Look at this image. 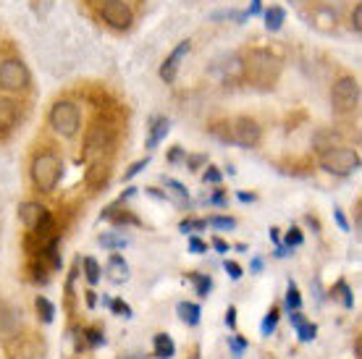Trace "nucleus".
I'll use <instances>...</instances> for the list:
<instances>
[{
	"instance_id": "9",
	"label": "nucleus",
	"mask_w": 362,
	"mask_h": 359,
	"mask_svg": "<svg viewBox=\"0 0 362 359\" xmlns=\"http://www.w3.org/2000/svg\"><path fill=\"white\" fill-rule=\"evenodd\" d=\"M100 13H103V18L113 29H129L134 24V13H132V8H129L124 0H103Z\"/></svg>"
},
{
	"instance_id": "14",
	"label": "nucleus",
	"mask_w": 362,
	"mask_h": 359,
	"mask_svg": "<svg viewBox=\"0 0 362 359\" xmlns=\"http://www.w3.org/2000/svg\"><path fill=\"white\" fill-rule=\"evenodd\" d=\"M47 216V210L42 205H37V202H24V205L18 207V218H21V223L27 225L29 231H35L37 223Z\"/></svg>"
},
{
	"instance_id": "8",
	"label": "nucleus",
	"mask_w": 362,
	"mask_h": 359,
	"mask_svg": "<svg viewBox=\"0 0 362 359\" xmlns=\"http://www.w3.org/2000/svg\"><path fill=\"white\" fill-rule=\"evenodd\" d=\"M113 147V129L105 121H95L87 131V139H84V155L92 158V155H103L105 150Z\"/></svg>"
},
{
	"instance_id": "47",
	"label": "nucleus",
	"mask_w": 362,
	"mask_h": 359,
	"mask_svg": "<svg viewBox=\"0 0 362 359\" xmlns=\"http://www.w3.org/2000/svg\"><path fill=\"white\" fill-rule=\"evenodd\" d=\"M239 199H242V202H252V194H247V192H239Z\"/></svg>"
},
{
	"instance_id": "15",
	"label": "nucleus",
	"mask_w": 362,
	"mask_h": 359,
	"mask_svg": "<svg viewBox=\"0 0 362 359\" xmlns=\"http://www.w3.org/2000/svg\"><path fill=\"white\" fill-rule=\"evenodd\" d=\"M168 131H171V121L168 118H155L153 126H150V136H147V150H155L168 136Z\"/></svg>"
},
{
	"instance_id": "4",
	"label": "nucleus",
	"mask_w": 362,
	"mask_h": 359,
	"mask_svg": "<svg viewBox=\"0 0 362 359\" xmlns=\"http://www.w3.org/2000/svg\"><path fill=\"white\" fill-rule=\"evenodd\" d=\"M79 124H82V116H79V108L74 105L71 100H61L55 102L53 110H50V126L61 136H76L79 131Z\"/></svg>"
},
{
	"instance_id": "41",
	"label": "nucleus",
	"mask_w": 362,
	"mask_h": 359,
	"mask_svg": "<svg viewBox=\"0 0 362 359\" xmlns=\"http://www.w3.org/2000/svg\"><path fill=\"white\" fill-rule=\"evenodd\" d=\"M226 273H228V278H231V281L242 278V268H239L236 262H226Z\"/></svg>"
},
{
	"instance_id": "40",
	"label": "nucleus",
	"mask_w": 362,
	"mask_h": 359,
	"mask_svg": "<svg viewBox=\"0 0 362 359\" xmlns=\"http://www.w3.org/2000/svg\"><path fill=\"white\" fill-rule=\"evenodd\" d=\"M302 242H305V239H302V234H299L297 228H291L289 234H286V244H289V247H299Z\"/></svg>"
},
{
	"instance_id": "36",
	"label": "nucleus",
	"mask_w": 362,
	"mask_h": 359,
	"mask_svg": "<svg viewBox=\"0 0 362 359\" xmlns=\"http://www.w3.org/2000/svg\"><path fill=\"white\" fill-rule=\"evenodd\" d=\"M84 336H87V343H90V346H100V343H105V336H103L100 331H87Z\"/></svg>"
},
{
	"instance_id": "6",
	"label": "nucleus",
	"mask_w": 362,
	"mask_h": 359,
	"mask_svg": "<svg viewBox=\"0 0 362 359\" xmlns=\"http://www.w3.org/2000/svg\"><path fill=\"white\" fill-rule=\"evenodd\" d=\"M29 69L18 58L0 61V87L8 92H24L29 87Z\"/></svg>"
},
{
	"instance_id": "16",
	"label": "nucleus",
	"mask_w": 362,
	"mask_h": 359,
	"mask_svg": "<svg viewBox=\"0 0 362 359\" xmlns=\"http://www.w3.org/2000/svg\"><path fill=\"white\" fill-rule=\"evenodd\" d=\"M105 273H108V278L113 281V283H124V281L129 278L127 260H124L121 254H113V257L108 260V268H105Z\"/></svg>"
},
{
	"instance_id": "20",
	"label": "nucleus",
	"mask_w": 362,
	"mask_h": 359,
	"mask_svg": "<svg viewBox=\"0 0 362 359\" xmlns=\"http://www.w3.org/2000/svg\"><path fill=\"white\" fill-rule=\"evenodd\" d=\"M284 18H286L284 8L271 6V8L265 11V29H268V32H279V29L284 27Z\"/></svg>"
},
{
	"instance_id": "38",
	"label": "nucleus",
	"mask_w": 362,
	"mask_h": 359,
	"mask_svg": "<svg viewBox=\"0 0 362 359\" xmlns=\"http://www.w3.org/2000/svg\"><path fill=\"white\" fill-rule=\"evenodd\" d=\"M189 249L194 252V254H202V252H208V247H205V242H202V239L192 236V239H189Z\"/></svg>"
},
{
	"instance_id": "44",
	"label": "nucleus",
	"mask_w": 362,
	"mask_h": 359,
	"mask_svg": "<svg viewBox=\"0 0 362 359\" xmlns=\"http://www.w3.org/2000/svg\"><path fill=\"white\" fill-rule=\"evenodd\" d=\"M213 247H216L218 252H228V244L223 242V239H213Z\"/></svg>"
},
{
	"instance_id": "3",
	"label": "nucleus",
	"mask_w": 362,
	"mask_h": 359,
	"mask_svg": "<svg viewBox=\"0 0 362 359\" xmlns=\"http://www.w3.org/2000/svg\"><path fill=\"white\" fill-rule=\"evenodd\" d=\"M331 105L336 113H352L360 105V81L354 76H341L339 81H334L331 90Z\"/></svg>"
},
{
	"instance_id": "42",
	"label": "nucleus",
	"mask_w": 362,
	"mask_h": 359,
	"mask_svg": "<svg viewBox=\"0 0 362 359\" xmlns=\"http://www.w3.org/2000/svg\"><path fill=\"white\" fill-rule=\"evenodd\" d=\"M226 325L231 328V331L236 328V307H228L226 310Z\"/></svg>"
},
{
	"instance_id": "18",
	"label": "nucleus",
	"mask_w": 362,
	"mask_h": 359,
	"mask_svg": "<svg viewBox=\"0 0 362 359\" xmlns=\"http://www.w3.org/2000/svg\"><path fill=\"white\" fill-rule=\"evenodd\" d=\"M16 102H11L8 98H0V129H11V126L16 124Z\"/></svg>"
},
{
	"instance_id": "31",
	"label": "nucleus",
	"mask_w": 362,
	"mask_h": 359,
	"mask_svg": "<svg viewBox=\"0 0 362 359\" xmlns=\"http://www.w3.org/2000/svg\"><path fill=\"white\" fill-rule=\"evenodd\" d=\"M228 346H231V354H234V357H242L247 349V341L239 339V336H228Z\"/></svg>"
},
{
	"instance_id": "25",
	"label": "nucleus",
	"mask_w": 362,
	"mask_h": 359,
	"mask_svg": "<svg viewBox=\"0 0 362 359\" xmlns=\"http://www.w3.org/2000/svg\"><path fill=\"white\" fill-rule=\"evenodd\" d=\"M276 325H279V310H271V312L263 317V323H260V333L263 336H271L276 331Z\"/></svg>"
},
{
	"instance_id": "11",
	"label": "nucleus",
	"mask_w": 362,
	"mask_h": 359,
	"mask_svg": "<svg viewBox=\"0 0 362 359\" xmlns=\"http://www.w3.org/2000/svg\"><path fill=\"white\" fill-rule=\"evenodd\" d=\"M216 69L221 71V76H223L226 81L245 79V58H242V55H236V53L223 55V58L216 63Z\"/></svg>"
},
{
	"instance_id": "46",
	"label": "nucleus",
	"mask_w": 362,
	"mask_h": 359,
	"mask_svg": "<svg viewBox=\"0 0 362 359\" xmlns=\"http://www.w3.org/2000/svg\"><path fill=\"white\" fill-rule=\"evenodd\" d=\"M205 160V158H202V155H194V158H189V165L192 168H194V165H199V163Z\"/></svg>"
},
{
	"instance_id": "7",
	"label": "nucleus",
	"mask_w": 362,
	"mask_h": 359,
	"mask_svg": "<svg viewBox=\"0 0 362 359\" xmlns=\"http://www.w3.org/2000/svg\"><path fill=\"white\" fill-rule=\"evenodd\" d=\"M260 126L255 124L252 118H234L228 124V142L239 144V147H257L260 144Z\"/></svg>"
},
{
	"instance_id": "28",
	"label": "nucleus",
	"mask_w": 362,
	"mask_h": 359,
	"mask_svg": "<svg viewBox=\"0 0 362 359\" xmlns=\"http://www.w3.org/2000/svg\"><path fill=\"white\" fill-rule=\"evenodd\" d=\"M286 307H289V312L302 307V297H299V288L294 283H289V288H286Z\"/></svg>"
},
{
	"instance_id": "48",
	"label": "nucleus",
	"mask_w": 362,
	"mask_h": 359,
	"mask_svg": "<svg viewBox=\"0 0 362 359\" xmlns=\"http://www.w3.org/2000/svg\"><path fill=\"white\" fill-rule=\"evenodd\" d=\"M87 305L95 307V291H87Z\"/></svg>"
},
{
	"instance_id": "23",
	"label": "nucleus",
	"mask_w": 362,
	"mask_h": 359,
	"mask_svg": "<svg viewBox=\"0 0 362 359\" xmlns=\"http://www.w3.org/2000/svg\"><path fill=\"white\" fill-rule=\"evenodd\" d=\"M84 276H87L90 283H98V281L103 278V270H100L95 257H84Z\"/></svg>"
},
{
	"instance_id": "30",
	"label": "nucleus",
	"mask_w": 362,
	"mask_h": 359,
	"mask_svg": "<svg viewBox=\"0 0 362 359\" xmlns=\"http://www.w3.org/2000/svg\"><path fill=\"white\" fill-rule=\"evenodd\" d=\"M21 359H45V346L37 341L27 343V349H24V357Z\"/></svg>"
},
{
	"instance_id": "1",
	"label": "nucleus",
	"mask_w": 362,
	"mask_h": 359,
	"mask_svg": "<svg viewBox=\"0 0 362 359\" xmlns=\"http://www.w3.org/2000/svg\"><path fill=\"white\" fill-rule=\"evenodd\" d=\"M245 76L260 87H271L276 84V79L281 76V61L268 50H250V55H245Z\"/></svg>"
},
{
	"instance_id": "26",
	"label": "nucleus",
	"mask_w": 362,
	"mask_h": 359,
	"mask_svg": "<svg viewBox=\"0 0 362 359\" xmlns=\"http://www.w3.org/2000/svg\"><path fill=\"white\" fill-rule=\"evenodd\" d=\"M315 333H317V328H315V323H299L297 325V336H299V341L302 343H308V341H313L315 339Z\"/></svg>"
},
{
	"instance_id": "32",
	"label": "nucleus",
	"mask_w": 362,
	"mask_h": 359,
	"mask_svg": "<svg viewBox=\"0 0 362 359\" xmlns=\"http://www.w3.org/2000/svg\"><path fill=\"white\" fill-rule=\"evenodd\" d=\"M110 310H113L118 317H132V307H129L127 302H121V299H113V302H110Z\"/></svg>"
},
{
	"instance_id": "24",
	"label": "nucleus",
	"mask_w": 362,
	"mask_h": 359,
	"mask_svg": "<svg viewBox=\"0 0 362 359\" xmlns=\"http://www.w3.org/2000/svg\"><path fill=\"white\" fill-rule=\"evenodd\" d=\"M208 225H213L218 231H231V228H236V220L226 216H213V218H208Z\"/></svg>"
},
{
	"instance_id": "10",
	"label": "nucleus",
	"mask_w": 362,
	"mask_h": 359,
	"mask_svg": "<svg viewBox=\"0 0 362 359\" xmlns=\"http://www.w3.org/2000/svg\"><path fill=\"white\" fill-rule=\"evenodd\" d=\"M189 50H192V45L187 42V40H184V42H179V45H176V50H173V53L165 58V63L160 66V79H163L165 84H171V81L176 79V73H179L184 58L189 55Z\"/></svg>"
},
{
	"instance_id": "29",
	"label": "nucleus",
	"mask_w": 362,
	"mask_h": 359,
	"mask_svg": "<svg viewBox=\"0 0 362 359\" xmlns=\"http://www.w3.org/2000/svg\"><path fill=\"white\" fill-rule=\"evenodd\" d=\"M192 281H194V286H197L199 297H208L210 288H213V281H210V276H192Z\"/></svg>"
},
{
	"instance_id": "33",
	"label": "nucleus",
	"mask_w": 362,
	"mask_h": 359,
	"mask_svg": "<svg viewBox=\"0 0 362 359\" xmlns=\"http://www.w3.org/2000/svg\"><path fill=\"white\" fill-rule=\"evenodd\" d=\"M179 228L184 234H187V231H202V228H208V220H184Z\"/></svg>"
},
{
	"instance_id": "17",
	"label": "nucleus",
	"mask_w": 362,
	"mask_h": 359,
	"mask_svg": "<svg viewBox=\"0 0 362 359\" xmlns=\"http://www.w3.org/2000/svg\"><path fill=\"white\" fill-rule=\"evenodd\" d=\"M176 354V343L168 333H158L155 336V357L158 359H171Z\"/></svg>"
},
{
	"instance_id": "43",
	"label": "nucleus",
	"mask_w": 362,
	"mask_h": 359,
	"mask_svg": "<svg viewBox=\"0 0 362 359\" xmlns=\"http://www.w3.org/2000/svg\"><path fill=\"white\" fill-rule=\"evenodd\" d=\"M334 218H336V223H339L341 231H349V223H346V218L341 216V210H334Z\"/></svg>"
},
{
	"instance_id": "13",
	"label": "nucleus",
	"mask_w": 362,
	"mask_h": 359,
	"mask_svg": "<svg viewBox=\"0 0 362 359\" xmlns=\"http://www.w3.org/2000/svg\"><path fill=\"white\" fill-rule=\"evenodd\" d=\"M18 331V314L16 310L6 302H0V339H11Z\"/></svg>"
},
{
	"instance_id": "37",
	"label": "nucleus",
	"mask_w": 362,
	"mask_h": 359,
	"mask_svg": "<svg viewBox=\"0 0 362 359\" xmlns=\"http://www.w3.org/2000/svg\"><path fill=\"white\" fill-rule=\"evenodd\" d=\"M339 294H341V305L344 307H352V294H349V286L346 283H339Z\"/></svg>"
},
{
	"instance_id": "39",
	"label": "nucleus",
	"mask_w": 362,
	"mask_h": 359,
	"mask_svg": "<svg viewBox=\"0 0 362 359\" xmlns=\"http://www.w3.org/2000/svg\"><path fill=\"white\" fill-rule=\"evenodd\" d=\"M202 179H205V184H221V171L218 168H208Z\"/></svg>"
},
{
	"instance_id": "45",
	"label": "nucleus",
	"mask_w": 362,
	"mask_h": 359,
	"mask_svg": "<svg viewBox=\"0 0 362 359\" xmlns=\"http://www.w3.org/2000/svg\"><path fill=\"white\" fill-rule=\"evenodd\" d=\"M260 13V0H252V8H250V16H257Z\"/></svg>"
},
{
	"instance_id": "12",
	"label": "nucleus",
	"mask_w": 362,
	"mask_h": 359,
	"mask_svg": "<svg viewBox=\"0 0 362 359\" xmlns=\"http://www.w3.org/2000/svg\"><path fill=\"white\" fill-rule=\"evenodd\" d=\"M110 181V165L108 163H92L90 168H87V187L92 192H100V189H105Z\"/></svg>"
},
{
	"instance_id": "19",
	"label": "nucleus",
	"mask_w": 362,
	"mask_h": 359,
	"mask_svg": "<svg viewBox=\"0 0 362 359\" xmlns=\"http://www.w3.org/2000/svg\"><path fill=\"white\" fill-rule=\"evenodd\" d=\"M176 312H179V317L184 320L187 325H197L199 323V305H194V302H181L179 307H176Z\"/></svg>"
},
{
	"instance_id": "27",
	"label": "nucleus",
	"mask_w": 362,
	"mask_h": 359,
	"mask_svg": "<svg viewBox=\"0 0 362 359\" xmlns=\"http://www.w3.org/2000/svg\"><path fill=\"white\" fill-rule=\"evenodd\" d=\"M100 244H103V247H108V249H124L129 242H127V236L105 234V236H100Z\"/></svg>"
},
{
	"instance_id": "5",
	"label": "nucleus",
	"mask_w": 362,
	"mask_h": 359,
	"mask_svg": "<svg viewBox=\"0 0 362 359\" xmlns=\"http://www.w3.org/2000/svg\"><path fill=\"white\" fill-rule=\"evenodd\" d=\"M320 168L334 176H349L360 168V155L349 150V147H336V150H328L320 158Z\"/></svg>"
},
{
	"instance_id": "49",
	"label": "nucleus",
	"mask_w": 362,
	"mask_h": 359,
	"mask_svg": "<svg viewBox=\"0 0 362 359\" xmlns=\"http://www.w3.org/2000/svg\"><path fill=\"white\" fill-rule=\"evenodd\" d=\"M260 268H263V260H255V262H252V270H255V273H257V270H260Z\"/></svg>"
},
{
	"instance_id": "21",
	"label": "nucleus",
	"mask_w": 362,
	"mask_h": 359,
	"mask_svg": "<svg viewBox=\"0 0 362 359\" xmlns=\"http://www.w3.org/2000/svg\"><path fill=\"white\" fill-rule=\"evenodd\" d=\"M163 184H165V197H171L173 202H179V205H184V202L189 199V194H187V189L181 187L179 181L163 179Z\"/></svg>"
},
{
	"instance_id": "34",
	"label": "nucleus",
	"mask_w": 362,
	"mask_h": 359,
	"mask_svg": "<svg viewBox=\"0 0 362 359\" xmlns=\"http://www.w3.org/2000/svg\"><path fill=\"white\" fill-rule=\"evenodd\" d=\"M147 165H150V160H147V158H145V160H136L134 165H132V168H129V171L124 173V179H127V181H129V179H134L136 173H142V171L147 168Z\"/></svg>"
},
{
	"instance_id": "22",
	"label": "nucleus",
	"mask_w": 362,
	"mask_h": 359,
	"mask_svg": "<svg viewBox=\"0 0 362 359\" xmlns=\"http://www.w3.org/2000/svg\"><path fill=\"white\" fill-rule=\"evenodd\" d=\"M35 307H37V314H40V320H42V323H47V325L53 323V320H55V307H53V302H50V299L37 297Z\"/></svg>"
},
{
	"instance_id": "2",
	"label": "nucleus",
	"mask_w": 362,
	"mask_h": 359,
	"mask_svg": "<svg viewBox=\"0 0 362 359\" xmlns=\"http://www.w3.org/2000/svg\"><path fill=\"white\" fill-rule=\"evenodd\" d=\"M64 176V163L55 153H42L32 160V181L40 192H53Z\"/></svg>"
},
{
	"instance_id": "35",
	"label": "nucleus",
	"mask_w": 362,
	"mask_h": 359,
	"mask_svg": "<svg viewBox=\"0 0 362 359\" xmlns=\"http://www.w3.org/2000/svg\"><path fill=\"white\" fill-rule=\"evenodd\" d=\"M352 29H354V35H360L362 32V6L357 3L352 11Z\"/></svg>"
}]
</instances>
